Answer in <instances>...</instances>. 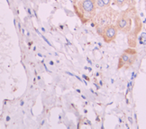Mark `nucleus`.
Here are the masks:
<instances>
[{
    "label": "nucleus",
    "mask_w": 146,
    "mask_h": 129,
    "mask_svg": "<svg viewBox=\"0 0 146 129\" xmlns=\"http://www.w3.org/2000/svg\"><path fill=\"white\" fill-rule=\"evenodd\" d=\"M75 12L83 22L87 21V17L93 16L96 11L95 0H80L74 5Z\"/></svg>",
    "instance_id": "nucleus-1"
},
{
    "label": "nucleus",
    "mask_w": 146,
    "mask_h": 129,
    "mask_svg": "<svg viewBox=\"0 0 146 129\" xmlns=\"http://www.w3.org/2000/svg\"><path fill=\"white\" fill-rule=\"evenodd\" d=\"M135 58H136V51L134 49L124 50V52L121 55V57L119 58L118 69L123 67L126 64H130V65L132 64V62L135 60Z\"/></svg>",
    "instance_id": "nucleus-2"
},
{
    "label": "nucleus",
    "mask_w": 146,
    "mask_h": 129,
    "mask_svg": "<svg viewBox=\"0 0 146 129\" xmlns=\"http://www.w3.org/2000/svg\"><path fill=\"white\" fill-rule=\"evenodd\" d=\"M117 35V28L116 26L114 25H108V26H105L103 29V32H102V37L106 43H110L111 41L116 38Z\"/></svg>",
    "instance_id": "nucleus-3"
},
{
    "label": "nucleus",
    "mask_w": 146,
    "mask_h": 129,
    "mask_svg": "<svg viewBox=\"0 0 146 129\" xmlns=\"http://www.w3.org/2000/svg\"><path fill=\"white\" fill-rule=\"evenodd\" d=\"M131 24H132V22H131L130 17H128L125 14H123L118 18V20L116 22V28H117V30H120L122 31H130Z\"/></svg>",
    "instance_id": "nucleus-4"
},
{
    "label": "nucleus",
    "mask_w": 146,
    "mask_h": 129,
    "mask_svg": "<svg viewBox=\"0 0 146 129\" xmlns=\"http://www.w3.org/2000/svg\"><path fill=\"white\" fill-rule=\"evenodd\" d=\"M95 3H96V8L103 9L105 7V4H104V2H103V0H96Z\"/></svg>",
    "instance_id": "nucleus-5"
},
{
    "label": "nucleus",
    "mask_w": 146,
    "mask_h": 129,
    "mask_svg": "<svg viewBox=\"0 0 146 129\" xmlns=\"http://www.w3.org/2000/svg\"><path fill=\"white\" fill-rule=\"evenodd\" d=\"M125 2H126V0H115V4H117L118 7H123Z\"/></svg>",
    "instance_id": "nucleus-6"
},
{
    "label": "nucleus",
    "mask_w": 146,
    "mask_h": 129,
    "mask_svg": "<svg viewBox=\"0 0 146 129\" xmlns=\"http://www.w3.org/2000/svg\"><path fill=\"white\" fill-rule=\"evenodd\" d=\"M103 2H104V4H105V6H109L110 4H111V0H103Z\"/></svg>",
    "instance_id": "nucleus-7"
},
{
    "label": "nucleus",
    "mask_w": 146,
    "mask_h": 129,
    "mask_svg": "<svg viewBox=\"0 0 146 129\" xmlns=\"http://www.w3.org/2000/svg\"><path fill=\"white\" fill-rule=\"evenodd\" d=\"M41 38H42V39H43V40H45L46 42H47V43H48V44L50 45V46H51V44H50V41H49V40H47V39H46V38H45V37H44V36H43V35H41Z\"/></svg>",
    "instance_id": "nucleus-8"
},
{
    "label": "nucleus",
    "mask_w": 146,
    "mask_h": 129,
    "mask_svg": "<svg viewBox=\"0 0 146 129\" xmlns=\"http://www.w3.org/2000/svg\"><path fill=\"white\" fill-rule=\"evenodd\" d=\"M26 10H27V13H28V14H29V16H30V17H32V11H31V9H30V8H27Z\"/></svg>",
    "instance_id": "nucleus-9"
},
{
    "label": "nucleus",
    "mask_w": 146,
    "mask_h": 129,
    "mask_svg": "<svg viewBox=\"0 0 146 129\" xmlns=\"http://www.w3.org/2000/svg\"><path fill=\"white\" fill-rule=\"evenodd\" d=\"M10 119H11V117H10L9 116H7L6 117V118H5V121H6V122H9Z\"/></svg>",
    "instance_id": "nucleus-10"
},
{
    "label": "nucleus",
    "mask_w": 146,
    "mask_h": 129,
    "mask_svg": "<svg viewBox=\"0 0 146 129\" xmlns=\"http://www.w3.org/2000/svg\"><path fill=\"white\" fill-rule=\"evenodd\" d=\"M32 45V41H29V42H28V46H29V47H31Z\"/></svg>",
    "instance_id": "nucleus-11"
},
{
    "label": "nucleus",
    "mask_w": 146,
    "mask_h": 129,
    "mask_svg": "<svg viewBox=\"0 0 146 129\" xmlns=\"http://www.w3.org/2000/svg\"><path fill=\"white\" fill-rule=\"evenodd\" d=\"M18 29H19V31L22 30V29H21V23H20V22H18Z\"/></svg>",
    "instance_id": "nucleus-12"
},
{
    "label": "nucleus",
    "mask_w": 146,
    "mask_h": 129,
    "mask_svg": "<svg viewBox=\"0 0 146 129\" xmlns=\"http://www.w3.org/2000/svg\"><path fill=\"white\" fill-rule=\"evenodd\" d=\"M83 78H85V79H86V80H87V81L89 80V78H88L87 76H86V75H83Z\"/></svg>",
    "instance_id": "nucleus-13"
},
{
    "label": "nucleus",
    "mask_w": 146,
    "mask_h": 129,
    "mask_svg": "<svg viewBox=\"0 0 146 129\" xmlns=\"http://www.w3.org/2000/svg\"><path fill=\"white\" fill-rule=\"evenodd\" d=\"M23 104H24V101H23V100H21V102H20V105H21V106H23Z\"/></svg>",
    "instance_id": "nucleus-14"
},
{
    "label": "nucleus",
    "mask_w": 146,
    "mask_h": 129,
    "mask_svg": "<svg viewBox=\"0 0 146 129\" xmlns=\"http://www.w3.org/2000/svg\"><path fill=\"white\" fill-rule=\"evenodd\" d=\"M14 26H16V20H15V19L14 20Z\"/></svg>",
    "instance_id": "nucleus-15"
},
{
    "label": "nucleus",
    "mask_w": 146,
    "mask_h": 129,
    "mask_svg": "<svg viewBox=\"0 0 146 129\" xmlns=\"http://www.w3.org/2000/svg\"><path fill=\"white\" fill-rule=\"evenodd\" d=\"M53 64H54V63H53V61H50V65H51V66H52Z\"/></svg>",
    "instance_id": "nucleus-16"
},
{
    "label": "nucleus",
    "mask_w": 146,
    "mask_h": 129,
    "mask_svg": "<svg viewBox=\"0 0 146 129\" xmlns=\"http://www.w3.org/2000/svg\"><path fill=\"white\" fill-rule=\"evenodd\" d=\"M37 79L38 80H41V76H37Z\"/></svg>",
    "instance_id": "nucleus-17"
},
{
    "label": "nucleus",
    "mask_w": 146,
    "mask_h": 129,
    "mask_svg": "<svg viewBox=\"0 0 146 129\" xmlns=\"http://www.w3.org/2000/svg\"><path fill=\"white\" fill-rule=\"evenodd\" d=\"M41 31L44 32V31H45V29H44V28H41Z\"/></svg>",
    "instance_id": "nucleus-18"
},
{
    "label": "nucleus",
    "mask_w": 146,
    "mask_h": 129,
    "mask_svg": "<svg viewBox=\"0 0 146 129\" xmlns=\"http://www.w3.org/2000/svg\"><path fill=\"white\" fill-rule=\"evenodd\" d=\"M38 56H39V57H42V56H41V53H38Z\"/></svg>",
    "instance_id": "nucleus-19"
},
{
    "label": "nucleus",
    "mask_w": 146,
    "mask_h": 129,
    "mask_svg": "<svg viewBox=\"0 0 146 129\" xmlns=\"http://www.w3.org/2000/svg\"><path fill=\"white\" fill-rule=\"evenodd\" d=\"M73 1H74V2H76V1H77V0H73Z\"/></svg>",
    "instance_id": "nucleus-20"
},
{
    "label": "nucleus",
    "mask_w": 146,
    "mask_h": 129,
    "mask_svg": "<svg viewBox=\"0 0 146 129\" xmlns=\"http://www.w3.org/2000/svg\"><path fill=\"white\" fill-rule=\"evenodd\" d=\"M55 1H58V0H55Z\"/></svg>",
    "instance_id": "nucleus-21"
},
{
    "label": "nucleus",
    "mask_w": 146,
    "mask_h": 129,
    "mask_svg": "<svg viewBox=\"0 0 146 129\" xmlns=\"http://www.w3.org/2000/svg\"><path fill=\"white\" fill-rule=\"evenodd\" d=\"M145 3H146V0H145Z\"/></svg>",
    "instance_id": "nucleus-22"
}]
</instances>
